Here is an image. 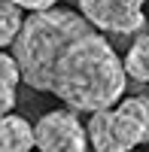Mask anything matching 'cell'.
I'll use <instances>...</instances> for the list:
<instances>
[{"instance_id":"cell-11","label":"cell","mask_w":149,"mask_h":152,"mask_svg":"<svg viewBox=\"0 0 149 152\" xmlns=\"http://www.w3.org/2000/svg\"><path fill=\"white\" fill-rule=\"evenodd\" d=\"M67 3H70V6H76V3H79V0H67Z\"/></svg>"},{"instance_id":"cell-10","label":"cell","mask_w":149,"mask_h":152,"mask_svg":"<svg viewBox=\"0 0 149 152\" xmlns=\"http://www.w3.org/2000/svg\"><path fill=\"white\" fill-rule=\"evenodd\" d=\"M21 9H31V12H40V9H52L58 0H15Z\"/></svg>"},{"instance_id":"cell-7","label":"cell","mask_w":149,"mask_h":152,"mask_svg":"<svg viewBox=\"0 0 149 152\" xmlns=\"http://www.w3.org/2000/svg\"><path fill=\"white\" fill-rule=\"evenodd\" d=\"M125 70L134 82L149 85V34H140L125 52Z\"/></svg>"},{"instance_id":"cell-8","label":"cell","mask_w":149,"mask_h":152,"mask_svg":"<svg viewBox=\"0 0 149 152\" xmlns=\"http://www.w3.org/2000/svg\"><path fill=\"white\" fill-rule=\"evenodd\" d=\"M21 6L15 3V0H0V49H6L15 43V37L21 31Z\"/></svg>"},{"instance_id":"cell-4","label":"cell","mask_w":149,"mask_h":152,"mask_svg":"<svg viewBox=\"0 0 149 152\" xmlns=\"http://www.w3.org/2000/svg\"><path fill=\"white\" fill-rule=\"evenodd\" d=\"M37 131V149L43 152H82L88 149V128L79 122L76 110H52L40 116V122L34 125Z\"/></svg>"},{"instance_id":"cell-6","label":"cell","mask_w":149,"mask_h":152,"mask_svg":"<svg viewBox=\"0 0 149 152\" xmlns=\"http://www.w3.org/2000/svg\"><path fill=\"white\" fill-rule=\"evenodd\" d=\"M18 82H21V70L15 55L0 52V119L15 107V94H18Z\"/></svg>"},{"instance_id":"cell-5","label":"cell","mask_w":149,"mask_h":152,"mask_svg":"<svg viewBox=\"0 0 149 152\" xmlns=\"http://www.w3.org/2000/svg\"><path fill=\"white\" fill-rule=\"evenodd\" d=\"M34 146H37L34 125L24 116L6 113V116L0 119V152H28Z\"/></svg>"},{"instance_id":"cell-9","label":"cell","mask_w":149,"mask_h":152,"mask_svg":"<svg viewBox=\"0 0 149 152\" xmlns=\"http://www.w3.org/2000/svg\"><path fill=\"white\" fill-rule=\"evenodd\" d=\"M119 104H122L134 119L143 125V131H146V143H149V97H146V94H131V97H122Z\"/></svg>"},{"instance_id":"cell-1","label":"cell","mask_w":149,"mask_h":152,"mask_svg":"<svg viewBox=\"0 0 149 152\" xmlns=\"http://www.w3.org/2000/svg\"><path fill=\"white\" fill-rule=\"evenodd\" d=\"M21 82L55 94L76 113H97L122 100L128 88L125 58L73 9H40L24 18L12 43Z\"/></svg>"},{"instance_id":"cell-2","label":"cell","mask_w":149,"mask_h":152,"mask_svg":"<svg viewBox=\"0 0 149 152\" xmlns=\"http://www.w3.org/2000/svg\"><path fill=\"white\" fill-rule=\"evenodd\" d=\"M88 143L97 152H128L134 146L146 143V131L143 125L131 116V113L113 104V107H104L97 113H88Z\"/></svg>"},{"instance_id":"cell-3","label":"cell","mask_w":149,"mask_h":152,"mask_svg":"<svg viewBox=\"0 0 149 152\" xmlns=\"http://www.w3.org/2000/svg\"><path fill=\"white\" fill-rule=\"evenodd\" d=\"M146 0H79L76 9L97 31L113 37H131L146 31Z\"/></svg>"}]
</instances>
